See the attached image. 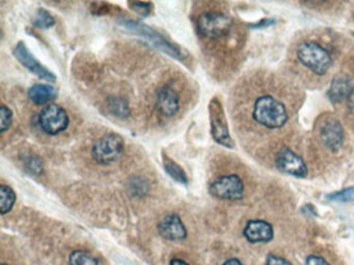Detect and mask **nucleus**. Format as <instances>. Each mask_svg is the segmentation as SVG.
Here are the masks:
<instances>
[{
    "mask_svg": "<svg viewBox=\"0 0 354 265\" xmlns=\"http://www.w3.org/2000/svg\"><path fill=\"white\" fill-rule=\"evenodd\" d=\"M14 55L17 58L18 61L26 68L30 73L39 77L40 79L48 82H54L56 80L55 75L49 70L46 69L43 64L38 61L37 58L30 53L28 48L23 42H19L14 49Z\"/></svg>",
    "mask_w": 354,
    "mask_h": 265,
    "instance_id": "obj_9",
    "label": "nucleus"
},
{
    "mask_svg": "<svg viewBox=\"0 0 354 265\" xmlns=\"http://www.w3.org/2000/svg\"><path fill=\"white\" fill-rule=\"evenodd\" d=\"M69 122L67 111L56 104H50L40 113V126L48 135H58L67 130Z\"/></svg>",
    "mask_w": 354,
    "mask_h": 265,
    "instance_id": "obj_6",
    "label": "nucleus"
},
{
    "mask_svg": "<svg viewBox=\"0 0 354 265\" xmlns=\"http://www.w3.org/2000/svg\"><path fill=\"white\" fill-rule=\"evenodd\" d=\"M305 265H329V263L325 259L322 258V257L309 256L307 259Z\"/></svg>",
    "mask_w": 354,
    "mask_h": 265,
    "instance_id": "obj_25",
    "label": "nucleus"
},
{
    "mask_svg": "<svg viewBox=\"0 0 354 265\" xmlns=\"http://www.w3.org/2000/svg\"><path fill=\"white\" fill-rule=\"evenodd\" d=\"M1 265H8V264H5V263H3V264H1Z\"/></svg>",
    "mask_w": 354,
    "mask_h": 265,
    "instance_id": "obj_30",
    "label": "nucleus"
},
{
    "mask_svg": "<svg viewBox=\"0 0 354 265\" xmlns=\"http://www.w3.org/2000/svg\"><path fill=\"white\" fill-rule=\"evenodd\" d=\"M232 19L219 12H207L198 20L199 31L207 39H219L230 32Z\"/></svg>",
    "mask_w": 354,
    "mask_h": 265,
    "instance_id": "obj_5",
    "label": "nucleus"
},
{
    "mask_svg": "<svg viewBox=\"0 0 354 265\" xmlns=\"http://www.w3.org/2000/svg\"><path fill=\"white\" fill-rule=\"evenodd\" d=\"M16 201V194L13 189L5 184L0 186V212L5 216L11 212Z\"/></svg>",
    "mask_w": 354,
    "mask_h": 265,
    "instance_id": "obj_19",
    "label": "nucleus"
},
{
    "mask_svg": "<svg viewBox=\"0 0 354 265\" xmlns=\"http://www.w3.org/2000/svg\"><path fill=\"white\" fill-rule=\"evenodd\" d=\"M170 265H189L188 263L185 262V261L180 260V259H174L170 262Z\"/></svg>",
    "mask_w": 354,
    "mask_h": 265,
    "instance_id": "obj_29",
    "label": "nucleus"
},
{
    "mask_svg": "<svg viewBox=\"0 0 354 265\" xmlns=\"http://www.w3.org/2000/svg\"><path fill=\"white\" fill-rule=\"evenodd\" d=\"M124 148V139L118 134L110 132L94 142L92 148V156L97 163L110 165L122 156Z\"/></svg>",
    "mask_w": 354,
    "mask_h": 265,
    "instance_id": "obj_4",
    "label": "nucleus"
},
{
    "mask_svg": "<svg viewBox=\"0 0 354 265\" xmlns=\"http://www.w3.org/2000/svg\"><path fill=\"white\" fill-rule=\"evenodd\" d=\"M251 117L262 128L277 130L287 124L289 113L281 100L273 94H265L255 98Z\"/></svg>",
    "mask_w": 354,
    "mask_h": 265,
    "instance_id": "obj_1",
    "label": "nucleus"
},
{
    "mask_svg": "<svg viewBox=\"0 0 354 265\" xmlns=\"http://www.w3.org/2000/svg\"><path fill=\"white\" fill-rule=\"evenodd\" d=\"M157 108L166 117H173L180 109V98L178 92L170 86L159 89L157 94Z\"/></svg>",
    "mask_w": 354,
    "mask_h": 265,
    "instance_id": "obj_11",
    "label": "nucleus"
},
{
    "mask_svg": "<svg viewBox=\"0 0 354 265\" xmlns=\"http://www.w3.org/2000/svg\"><path fill=\"white\" fill-rule=\"evenodd\" d=\"M129 5L134 10V12L138 14V15L142 16V17H148L152 11V3H129Z\"/></svg>",
    "mask_w": 354,
    "mask_h": 265,
    "instance_id": "obj_24",
    "label": "nucleus"
},
{
    "mask_svg": "<svg viewBox=\"0 0 354 265\" xmlns=\"http://www.w3.org/2000/svg\"><path fill=\"white\" fill-rule=\"evenodd\" d=\"M108 109L114 116L123 118V120L128 118L131 114L128 101L125 100L124 98H118V96H114V98L108 100Z\"/></svg>",
    "mask_w": 354,
    "mask_h": 265,
    "instance_id": "obj_18",
    "label": "nucleus"
},
{
    "mask_svg": "<svg viewBox=\"0 0 354 265\" xmlns=\"http://www.w3.org/2000/svg\"><path fill=\"white\" fill-rule=\"evenodd\" d=\"M164 169H166V173L176 180L179 184H188V178H187L186 173L184 170L181 168L180 165L177 164L174 161L170 160L168 156H164Z\"/></svg>",
    "mask_w": 354,
    "mask_h": 265,
    "instance_id": "obj_17",
    "label": "nucleus"
},
{
    "mask_svg": "<svg viewBox=\"0 0 354 265\" xmlns=\"http://www.w3.org/2000/svg\"><path fill=\"white\" fill-rule=\"evenodd\" d=\"M244 236L251 244L269 242L273 238V228L265 221H251L245 227Z\"/></svg>",
    "mask_w": 354,
    "mask_h": 265,
    "instance_id": "obj_13",
    "label": "nucleus"
},
{
    "mask_svg": "<svg viewBox=\"0 0 354 265\" xmlns=\"http://www.w3.org/2000/svg\"><path fill=\"white\" fill-rule=\"evenodd\" d=\"M54 23H55V20L49 12L44 9L38 10L35 19H34V25L36 27L40 28V29H47V28L52 27Z\"/></svg>",
    "mask_w": 354,
    "mask_h": 265,
    "instance_id": "obj_21",
    "label": "nucleus"
},
{
    "mask_svg": "<svg viewBox=\"0 0 354 265\" xmlns=\"http://www.w3.org/2000/svg\"><path fill=\"white\" fill-rule=\"evenodd\" d=\"M58 96V89L50 84H36L28 90V98L30 101L38 106L49 104Z\"/></svg>",
    "mask_w": 354,
    "mask_h": 265,
    "instance_id": "obj_15",
    "label": "nucleus"
},
{
    "mask_svg": "<svg viewBox=\"0 0 354 265\" xmlns=\"http://www.w3.org/2000/svg\"><path fill=\"white\" fill-rule=\"evenodd\" d=\"M121 24L124 27H126L127 29L136 32L138 35L142 36L144 39L148 40L157 49L168 54L172 57L176 58V59H184V58L188 56V53L184 49L175 45V44L170 43L164 36L160 35L158 31L153 29V28L149 27L146 24L140 23V22L138 21H132V20H126V21H123Z\"/></svg>",
    "mask_w": 354,
    "mask_h": 265,
    "instance_id": "obj_3",
    "label": "nucleus"
},
{
    "mask_svg": "<svg viewBox=\"0 0 354 265\" xmlns=\"http://www.w3.org/2000/svg\"><path fill=\"white\" fill-rule=\"evenodd\" d=\"M348 104H349L350 110L354 114V92H352L351 96L348 98Z\"/></svg>",
    "mask_w": 354,
    "mask_h": 265,
    "instance_id": "obj_27",
    "label": "nucleus"
},
{
    "mask_svg": "<svg viewBox=\"0 0 354 265\" xmlns=\"http://www.w3.org/2000/svg\"><path fill=\"white\" fill-rule=\"evenodd\" d=\"M210 193L215 198L236 201L244 195V184L237 174L220 176L211 184Z\"/></svg>",
    "mask_w": 354,
    "mask_h": 265,
    "instance_id": "obj_7",
    "label": "nucleus"
},
{
    "mask_svg": "<svg viewBox=\"0 0 354 265\" xmlns=\"http://www.w3.org/2000/svg\"><path fill=\"white\" fill-rule=\"evenodd\" d=\"M320 139L329 150H339L344 140L343 128L340 122L335 120L325 122L320 130Z\"/></svg>",
    "mask_w": 354,
    "mask_h": 265,
    "instance_id": "obj_14",
    "label": "nucleus"
},
{
    "mask_svg": "<svg viewBox=\"0 0 354 265\" xmlns=\"http://www.w3.org/2000/svg\"><path fill=\"white\" fill-rule=\"evenodd\" d=\"M331 201L336 202H352L354 201V186L340 191V192L331 193L327 196Z\"/></svg>",
    "mask_w": 354,
    "mask_h": 265,
    "instance_id": "obj_22",
    "label": "nucleus"
},
{
    "mask_svg": "<svg viewBox=\"0 0 354 265\" xmlns=\"http://www.w3.org/2000/svg\"><path fill=\"white\" fill-rule=\"evenodd\" d=\"M223 265H243L240 261L237 260V259H230V260L227 261V262L223 263Z\"/></svg>",
    "mask_w": 354,
    "mask_h": 265,
    "instance_id": "obj_28",
    "label": "nucleus"
},
{
    "mask_svg": "<svg viewBox=\"0 0 354 265\" xmlns=\"http://www.w3.org/2000/svg\"><path fill=\"white\" fill-rule=\"evenodd\" d=\"M69 265H101L100 261L86 251H75L70 255Z\"/></svg>",
    "mask_w": 354,
    "mask_h": 265,
    "instance_id": "obj_20",
    "label": "nucleus"
},
{
    "mask_svg": "<svg viewBox=\"0 0 354 265\" xmlns=\"http://www.w3.org/2000/svg\"><path fill=\"white\" fill-rule=\"evenodd\" d=\"M159 234L168 240H183L187 238V230L178 214L164 217L158 224Z\"/></svg>",
    "mask_w": 354,
    "mask_h": 265,
    "instance_id": "obj_12",
    "label": "nucleus"
},
{
    "mask_svg": "<svg viewBox=\"0 0 354 265\" xmlns=\"http://www.w3.org/2000/svg\"><path fill=\"white\" fill-rule=\"evenodd\" d=\"M13 122V112L7 106L3 105L0 108V130L5 132L11 128Z\"/></svg>",
    "mask_w": 354,
    "mask_h": 265,
    "instance_id": "obj_23",
    "label": "nucleus"
},
{
    "mask_svg": "<svg viewBox=\"0 0 354 265\" xmlns=\"http://www.w3.org/2000/svg\"><path fill=\"white\" fill-rule=\"evenodd\" d=\"M353 82L347 77L336 79L329 90V96L333 102H340L345 98H349L353 92Z\"/></svg>",
    "mask_w": 354,
    "mask_h": 265,
    "instance_id": "obj_16",
    "label": "nucleus"
},
{
    "mask_svg": "<svg viewBox=\"0 0 354 265\" xmlns=\"http://www.w3.org/2000/svg\"><path fill=\"white\" fill-rule=\"evenodd\" d=\"M275 164L277 169L283 173L296 178H305L307 176V167L303 158L289 148L279 150L275 158Z\"/></svg>",
    "mask_w": 354,
    "mask_h": 265,
    "instance_id": "obj_10",
    "label": "nucleus"
},
{
    "mask_svg": "<svg viewBox=\"0 0 354 265\" xmlns=\"http://www.w3.org/2000/svg\"><path fill=\"white\" fill-rule=\"evenodd\" d=\"M296 57L305 69L318 76L325 75L333 64L329 52L313 41L301 44L297 48Z\"/></svg>",
    "mask_w": 354,
    "mask_h": 265,
    "instance_id": "obj_2",
    "label": "nucleus"
},
{
    "mask_svg": "<svg viewBox=\"0 0 354 265\" xmlns=\"http://www.w3.org/2000/svg\"><path fill=\"white\" fill-rule=\"evenodd\" d=\"M211 132L215 141L227 148H233V140L229 134L228 126L225 122L223 107L217 100L210 103Z\"/></svg>",
    "mask_w": 354,
    "mask_h": 265,
    "instance_id": "obj_8",
    "label": "nucleus"
},
{
    "mask_svg": "<svg viewBox=\"0 0 354 265\" xmlns=\"http://www.w3.org/2000/svg\"><path fill=\"white\" fill-rule=\"evenodd\" d=\"M266 265H291L290 262H288L285 259L281 258V257L273 256L270 255L267 259Z\"/></svg>",
    "mask_w": 354,
    "mask_h": 265,
    "instance_id": "obj_26",
    "label": "nucleus"
}]
</instances>
